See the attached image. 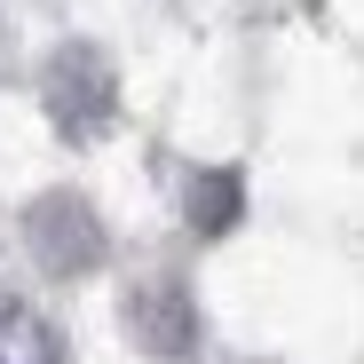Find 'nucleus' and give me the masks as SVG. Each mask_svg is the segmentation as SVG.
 <instances>
[{
	"instance_id": "nucleus-5",
	"label": "nucleus",
	"mask_w": 364,
	"mask_h": 364,
	"mask_svg": "<svg viewBox=\"0 0 364 364\" xmlns=\"http://www.w3.org/2000/svg\"><path fill=\"white\" fill-rule=\"evenodd\" d=\"M191 230L198 237H222V230H237V214H246V182H237L230 166H206V174H191Z\"/></svg>"
},
{
	"instance_id": "nucleus-3",
	"label": "nucleus",
	"mask_w": 364,
	"mask_h": 364,
	"mask_svg": "<svg viewBox=\"0 0 364 364\" xmlns=\"http://www.w3.org/2000/svg\"><path fill=\"white\" fill-rule=\"evenodd\" d=\"M127 333L159 356V364H191L198 356V301L182 293L174 277H151L127 293Z\"/></svg>"
},
{
	"instance_id": "nucleus-4",
	"label": "nucleus",
	"mask_w": 364,
	"mask_h": 364,
	"mask_svg": "<svg viewBox=\"0 0 364 364\" xmlns=\"http://www.w3.org/2000/svg\"><path fill=\"white\" fill-rule=\"evenodd\" d=\"M0 364H64L55 325L32 309L24 293H9V285H0Z\"/></svg>"
},
{
	"instance_id": "nucleus-1",
	"label": "nucleus",
	"mask_w": 364,
	"mask_h": 364,
	"mask_svg": "<svg viewBox=\"0 0 364 364\" xmlns=\"http://www.w3.org/2000/svg\"><path fill=\"white\" fill-rule=\"evenodd\" d=\"M40 103H48V119L72 143H95L111 119H119V72H111V55L95 40H64L40 64Z\"/></svg>"
},
{
	"instance_id": "nucleus-2",
	"label": "nucleus",
	"mask_w": 364,
	"mask_h": 364,
	"mask_svg": "<svg viewBox=\"0 0 364 364\" xmlns=\"http://www.w3.org/2000/svg\"><path fill=\"white\" fill-rule=\"evenodd\" d=\"M24 246H32V262L48 277H87L111 254V237H103V222H95V206L80 191H40L24 206Z\"/></svg>"
}]
</instances>
